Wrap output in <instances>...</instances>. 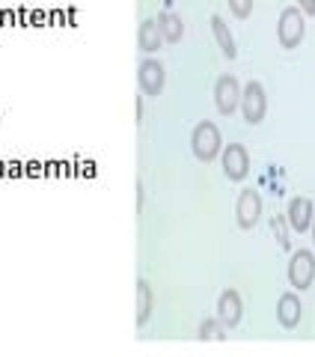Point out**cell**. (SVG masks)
I'll return each mask as SVG.
<instances>
[{
	"label": "cell",
	"mask_w": 315,
	"mask_h": 357,
	"mask_svg": "<svg viewBox=\"0 0 315 357\" xmlns=\"http://www.w3.org/2000/svg\"><path fill=\"white\" fill-rule=\"evenodd\" d=\"M220 143L223 140H220V131L215 122H208V119L197 122L194 134H190V146H194V155L199 161H215L220 152Z\"/></svg>",
	"instance_id": "cell-1"
},
{
	"label": "cell",
	"mask_w": 315,
	"mask_h": 357,
	"mask_svg": "<svg viewBox=\"0 0 315 357\" xmlns=\"http://www.w3.org/2000/svg\"><path fill=\"white\" fill-rule=\"evenodd\" d=\"M303 33H307V24H303V15H300V6H286L283 15L277 21V39L283 48H295L300 45Z\"/></svg>",
	"instance_id": "cell-2"
},
{
	"label": "cell",
	"mask_w": 315,
	"mask_h": 357,
	"mask_svg": "<svg viewBox=\"0 0 315 357\" xmlns=\"http://www.w3.org/2000/svg\"><path fill=\"white\" fill-rule=\"evenodd\" d=\"M241 107H244V119L250 126H259L265 119V107H268V98H265V86L259 81H250L241 89Z\"/></svg>",
	"instance_id": "cell-3"
},
{
	"label": "cell",
	"mask_w": 315,
	"mask_h": 357,
	"mask_svg": "<svg viewBox=\"0 0 315 357\" xmlns=\"http://www.w3.org/2000/svg\"><path fill=\"white\" fill-rule=\"evenodd\" d=\"M315 277V256L312 250H295L289 262V283L295 289H309Z\"/></svg>",
	"instance_id": "cell-4"
},
{
	"label": "cell",
	"mask_w": 315,
	"mask_h": 357,
	"mask_svg": "<svg viewBox=\"0 0 315 357\" xmlns=\"http://www.w3.org/2000/svg\"><path fill=\"white\" fill-rule=\"evenodd\" d=\"M215 102H217V110L223 116H229L235 107L241 105V86L235 81L232 75H220L217 84H215Z\"/></svg>",
	"instance_id": "cell-5"
},
{
	"label": "cell",
	"mask_w": 315,
	"mask_h": 357,
	"mask_svg": "<svg viewBox=\"0 0 315 357\" xmlns=\"http://www.w3.org/2000/svg\"><path fill=\"white\" fill-rule=\"evenodd\" d=\"M235 215H238V227L241 229H253L259 215H262V197L253 188H244L238 194V206H235Z\"/></svg>",
	"instance_id": "cell-6"
},
{
	"label": "cell",
	"mask_w": 315,
	"mask_h": 357,
	"mask_svg": "<svg viewBox=\"0 0 315 357\" xmlns=\"http://www.w3.org/2000/svg\"><path fill=\"white\" fill-rule=\"evenodd\" d=\"M164 63L161 60H155V57H146L140 63V72H137V81H140V89L146 96H161V89H164Z\"/></svg>",
	"instance_id": "cell-7"
},
{
	"label": "cell",
	"mask_w": 315,
	"mask_h": 357,
	"mask_svg": "<svg viewBox=\"0 0 315 357\" xmlns=\"http://www.w3.org/2000/svg\"><path fill=\"white\" fill-rule=\"evenodd\" d=\"M223 173H226L232 182H241V178L250 173V155L241 143H229L226 149H223Z\"/></svg>",
	"instance_id": "cell-8"
},
{
	"label": "cell",
	"mask_w": 315,
	"mask_h": 357,
	"mask_svg": "<svg viewBox=\"0 0 315 357\" xmlns=\"http://www.w3.org/2000/svg\"><path fill=\"white\" fill-rule=\"evenodd\" d=\"M312 215H315V203L309 197H295L289 203V211H286V220H289V227L295 229V232H309L312 227Z\"/></svg>",
	"instance_id": "cell-9"
},
{
	"label": "cell",
	"mask_w": 315,
	"mask_h": 357,
	"mask_svg": "<svg viewBox=\"0 0 315 357\" xmlns=\"http://www.w3.org/2000/svg\"><path fill=\"white\" fill-rule=\"evenodd\" d=\"M217 319L223 328H235L241 321V298L235 289H223L217 298Z\"/></svg>",
	"instance_id": "cell-10"
},
{
	"label": "cell",
	"mask_w": 315,
	"mask_h": 357,
	"mask_svg": "<svg viewBox=\"0 0 315 357\" xmlns=\"http://www.w3.org/2000/svg\"><path fill=\"white\" fill-rule=\"evenodd\" d=\"M300 316H303L300 298H298L295 292L279 295V301H277V319H279V325L291 331V328H298V325H300Z\"/></svg>",
	"instance_id": "cell-11"
},
{
	"label": "cell",
	"mask_w": 315,
	"mask_h": 357,
	"mask_svg": "<svg viewBox=\"0 0 315 357\" xmlns=\"http://www.w3.org/2000/svg\"><path fill=\"white\" fill-rule=\"evenodd\" d=\"M161 27H158V21H152V18H146L143 24H140V33H137V42H140V48L146 51V54H152V51H158L161 48Z\"/></svg>",
	"instance_id": "cell-12"
},
{
	"label": "cell",
	"mask_w": 315,
	"mask_h": 357,
	"mask_svg": "<svg viewBox=\"0 0 315 357\" xmlns=\"http://www.w3.org/2000/svg\"><path fill=\"white\" fill-rule=\"evenodd\" d=\"M211 30H215V36H217V45H220V51L226 54L229 60H235V57H238V48H235V39H232L229 27L223 24V18H220V15H211Z\"/></svg>",
	"instance_id": "cell-13"
},
{
	"label": "cell",
	"mask_w": 315,
	"mask_h": 357,
	"mask_svg": "<svg viewBox=\"0 0 315 357\" xmlns=\"http://www.w3.org/2000/svg\"><path fill=\"white\" fill-rule=\"evenodd\" d=\"M158 27H161V36L167 42H182V36H185L182 18L173 15V13H161V15H158Z\"/></svg>",
	"instance_id": "cell-14"
},
{
	"label": "cell",
	"mask_w": 315,
	"mask_h": 357,
	"mask_svg": "<svg viewBox=\"0 0 315 357\" xmlns=\"http://www.w3.org/2000/svg\"><path fill=\"white\" fill-rule=\"evenodd\" d=\"M152 312V289L146 280H137V325H146Z\"/></svg>",
	"instance_id": "cell-15"
},
{
	"label": "cell",
	"mask_w": 315,
	"mask_h": 357,
	"mask_svg": "<svg viewBox=\"0 0 315 357\" xmlns=\"http://www.w3.org/2000/svg\"><path fill=\"white\" fill-rule=\"evenodd\" d=\"M271 229L277 232V238H279V244L289 250L291 248V238H289V220H286V215H274L271 218Z\"/></svg>",
	"instance_id": "cell-16"
},
{
	"label": "cell",
	"mask_w": 315,
	"mask_h": 357,
	"mask_svg": "<svg viewBox=\"0 0 315 357\" xmlns=\"http://www.w3.org/2000/svg\"><path fill=\"white\" fill-rule=\"evenodd\" d=\"M199 340H223V325H220V319H206L199 325Z\"/></svg>",
	"instance_id": "cell-17"
},
{
	"label": "cell",
	"mask_w": 315,
	"mask_h": 357,
	"mask_svg": "<svg viewBox=\"0 0 315 357\" xmlns=\"http://www.w3.org/2000/svg\"><path fill=\"white\" fill-rule=\"evenodd\" d=\"M229 9L238 18H247V15L253 13V0H229Z\"/></svg>",
	"instance_id": "cell-18"
},
{
	"label": "cell",
	"mask_w": 315,
	"mask_h": 357,
	"mask_svg": "<svg viewBox=\"0 0 315 357\" xmlns=\"http://www.w3.org/2000/svg\"><path fill=\"white\" fill-rule=\"evenodd\" d=\"M298 3H300V9L307 15H315V0H298Z\"/></svg>",
	"instance_id": "cell-19"
},
{
	"label": "cell",
	"mask_w": 315,
	"mask_h": 357,
	"mask_svg": "<svg viewBox=\"0 0 315 357\" xmlns=\"http://www.w3.org/2000/svg\"><path fill=\"white\" fill-rule=\"evenodd\" d=\"M309 229H312V241H315V215H312V227Z\"/></svg>",
	"instance_id": "cell-20"
}]
</instances>
